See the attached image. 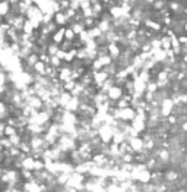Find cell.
Masks as SVG:
<instances>
[{
	"mask_svg": "<svg viewBox=\"0 0 187 192\" xmlns=\"http://www.w3.org/2000/svg\"><path fill=\"white\" fill-rule=\"evenodd\" d=\"M124 94V88L121 87V85H117V84H114L111 88L107 91V97L110 98V100H118L121 95Z\"/></svg>",
	"mask_w": 187,
	"mask_h": 192,
	"instance_id": "cell-1",
	"label": "cell"
},
{
	"mask_svg": "<svg viewBox=\"0 0 187 192\" xmlns=\"http://www.w3.org/2000/svg\"><path fill=\"white\" fill-rule=\"evenodd\" d=\"M177 179H178V173L176 169H168L162 173V180L165 183H174L177 182Z\"/></svg>",
	"mask_w": 187,
	"mask_h": 192,
	"instance_id": "cell-2",
	"label": "cell"
},
{
	"mask_svg": "<svg viewBox=\"0 0 187 192\" xmlns=\"http://www.w3.org/2000/svg\"><path fill=\"white\" fill-rule=\"evenodd\" d=\"M51 35H53V41H54V43L60 44V43L64 40V27H60V28L56 30Z\"/></svg>",
	"mask_w": 187,
	"mask_h": 192,
	"instance_id": "cell-3",
	"label": "cell"
},
{
	"mask_svg": "<svg viewBox=\"0 0 187 192\" xmlns=\"http://www.w3.org/2000/svg\"><path fill=\"white\" fill-rule=\"evenodd\" d=\"M161 48H164V50L171 48V38H170V35L161 37Z\"/></svg>",
	"mask_w": 187,
	"mask_h": 192,
	"instance_id": "cell-4",
	"label": "cell"
},
{
	"mask_svg": "<svg viewBox=\"0 0 187 192\" xmlns=\"http://www.w3.org/2000/svg\"><path fill=\"white\" fill-rule=\"evenodd\" d=\"M76 37V34L73 32L72 28H64V40H69V41H73Z\"/></svg>",
	"mask_w": 187,
	"mask_h": 192,
	"instance_id": "cell-5",
	"label": "cell"
}]
</instances>
